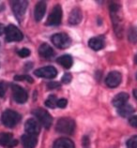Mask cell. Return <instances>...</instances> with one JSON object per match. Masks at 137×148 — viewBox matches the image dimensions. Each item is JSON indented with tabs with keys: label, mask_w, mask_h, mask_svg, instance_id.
<instances>
[{
	"label": "cell",
	"mask_w": 137,
	"mask_h": 148,
	"mask_svg": "<svg viewBox=\"0 0 137 148\" xmlns=\"http://www.w3.org/2000/svg\"><path fill=\"white\" fill-rule=\"evenodd\" d=\"M56 61H57L58 64H60L62 67L65 68V69H70L72 64H73L72 57L70 56H69V54H64V56L58 57Z\"/></svg>",
	"instance_id": "cell-22"
},
{
	"label": "cell",
	"mask_w": 137,
	"mask_h": 148,
	"mask_svg": "<svg viewBox=\"0 0 137 148\" xmlns=\"http://www.w3.org/2000/svg\"><path fill=\"white\" fill-rule=\"evenodd\" d=\"M18 145V141L15 140L10 133L0 134V145L6 148H12Z\"/></svg>",
	"instance_id": "cell-12"
},
{
	"label": "cell",
	"mask_w": 137,
	"mask_h": 148,
	"mask_svg": "<svg viewBox=\"0 0 137 148\" xmlns=\"http://www.w3.org/2000/svg\"><path fill=\"white\" fill-rule=\"evenodd\" d=\"M88 46L94 51H100L104 47V41L103 38H92L88 41Z\"/></svg>",
	"instance_id": "cell-21"
},
{
	"label": "cell",
	"mask_w": 137,
	"mask_h": 148,
	"mask_svg": "<svg viewBox=\"0 0 137 148\" xmlns=\"http://www.w3.org/2000/svg\"><path fill=\"white\" fill-rule=\"evenodd\" d=\"M35 75L45 79H54L57 75V71L54 67H44L35 71Z\"/></svg>",
	"instance_id": "cell-10"
},
{
	"label": "cell",
	"mask_w": 137,
	"mask_h": 148,
	"mask_svg": "<svg viewBox=\"0 0 137 148\" xmlns=\"http://www.w3.org/2000/svg\"><path fill=\"white\" fill-rule=\"evenodd\" d=\"M39 53L41 54V56L46 58V59H49V58H51L54 54L53 48L47 43H43L40 46V48H39Z\"/></svg>",
	"instance_id": "cell-18"
},
{
	"label": "cell",
	"mask_w": 137,
	"mask_h": 148,
	"mask_svg": "<svg viewBox=\"0 0 137 148\" xmlns=\"http://www.w3.org/2000/svg\"><path fill=\"white\" fill-rule=\"evenodd\" d=\"M60 84L59 83H56V82H51L48 84H47V87L49 89H54V88H57L59 87Z\"/></svg>",
	"instance_id": "cell-30"
},
{
	"label": "cell",
	"mask_w": 137,
	"mask_h": 148,
	"mask_svg": "<svg viewBox=\"0 0 137 148\" xmlns=\"http://www.w3.org/2000/svg\"><path fill=\"white\" fill-rule=\"evenodd\" d=\"M16 81H27L28 83H33V79L28 75H16L14 77Z\"/></svg>",
	"instance_id": "cell-25"
},
{
	"label": "cell",
	"mask_w": 137,
	"mask_h": 148,
	"mask_svg": "<svg viewBox=\"0 0 137 148\" xmlns=\"http://www.w3.org/2000/svg\"><path fill=\"white\" fill-rule=\"evenodd\" d=\"M67 104H68V100H67V99H59V100H57L56 106H57V107H59V108H61V109H63V108H66V106H67Z\"/></svg>",
	"instance_id": "cell-28"
},
{
	"label": "cell",
	"mask_w": 137,
	"mask_h": 148,
	"mask_svg": "<svg viewBox=\"0 0 137 148\" xmlns=\"http://www.w3.org/2000/svg\"><path fill=\"white\" fill-rule=\"evenodd\" d=\"M134 98L137 99V89H135V90H134Z\"/></svg>",
	"instance_id": "cell-34"
},
{
	"label": "cell",
	"mask_w": 137,
	"mask_h": 148,
	"mask_svg": "<svg viewBox=\"0 0 137 148\" xmlns=\"http://www.w3.org/2000/svg\"><path fill=\"white\" fill-rule=\"evenodd\" d=\"M134 112V108L131 104H124L117 108V114L122 117H129Z\"/></svg>",
	"instance_id": "cell-20"
},
{
	"label": "cell",
	"mask_w": 137,
	"mask_h": 148,
	"mask_svg": "<svg viewBox=\"0 0 137 148\" xmlns=\"http://www.w3.org/2000/svg\"><path fill=\"white\" fill-rule=\"evenodd\" d=\"M33 114L35 115V117H37V119L45 128L51 127L53 124V118L47 111L43 110L41 108L35 109L33 111Z\"/></svg>",
	"instance_id": "cell-4"
},
{
	"label": "cell",
	"mask_w": 137,
	"mask_h": 148,
	"mask_svg": "<svg viewBox=\"0 0 137 148\" xmlns=\"http://www.w3.org/2000/svg\"><path fill=\"white\" fill-rule=\"evenodd\" d=\"M121 80H122V75H121L120 72L116 71H111L107 75L106 79H105V84H107L108 87L116 88L120 84Z\"/></svg>",
	"instance_id": "cell-9"
},
{
	"label": "cell",
	"mask_w": 137,
	"mask_h": 148,
	"mask_svg": "<svg viewBox=\"0 0 137 148\" xmlns=\"http://www.w3.org/2000/svg\"><path fill=\"white\" fill-rule=\"evenodd\" d=\"M74 130H75V122L70 117L60 118L56 125V130L58 133L70 135L73 133Z\"/></svg>",
	"instance_id": "cell-2"
},
{
	"label": "cell",
	"mask_w": 137,
	"mask_h": 148,
	"mask_svg": "<svg viewBox=\"0 0 137 148\" xmlns=\"http://www.w3.org/2000/svg\"><path fill=\"white\" fill-rule=\"evenodd\" d=\"M25 131L26 134L29 135H33V136H37L40 133L41 127H40V124L38 123V121L34 118H30L25 122Z\"/></svg>",
	"instance_id": "cell-11"
},
{
	"label": "cell",
	"mask_w": 137,
	"mask_h": 148,
	"mask_svg": "<svg viewBox=\"0 0 137 148\" xmlns=\"http://www.w3.org/2000/svg\"><path fill=\"white\" fill-rule=\"evenodd\" d=\"M5 28H6L5 26H4L2 24H0V36H1V35H2L4 32H5Z\"/></svg>",
	"instance_id": "cell-33"
},
{
	"label": "cell",
	"mask_w": 137,
	"mask_h": 148,
	"mask_svg": "<svg viewBox=\"0 0 137 148\" xmlns=\"http://www.w3.org/2000/svg\"><path fill=\"white\" fill-rule=\"evenodd\" d=\"M30 54V51L27 48H23L18 51V56L21 57H27Z\"/></svg>",
	"instance_id": "cell-26"
},
{
	"label": "cell",
	"mask_w": 137,
	"mask_h": 148,
	"mask_svg": "<svg viewBox=\"0 0 137 148\" xmlns=\"http://www.w3.org/2000/svg\"><path fill=\"white\" fill-rule=\"evenodd\" d=\"M11 4H12L11 6H12V10H13L15 16L20 21L21 17L25 14V11L27 7V2L26 1H14V2H11Z\"/></svg>",
	"instance_id": "cell-13"
},
{
	"label": "cell",
	"mask_w": 137,
	"mask_h": 148,
	"mask_svg": "<svg viewBox=\"0 0 137 148\" xmlns=\"http://www.w3.org/2000/svg\"><path fill=\"white\" fill-rule=\"evenodd\" d=\"M5 92H6V86L4 84H0V97H3L5 95Z\"/></svg>",
	"instance_id": "cell-31"
},
{
	"label": "cell",
	"mask_w": 137,
	"mask_h": 148,
	"mask_svg": "<svg viewBox=\"0 0 137 148\" xmlns=\"http://www.w3.org/2000/svg\"><path fill=\"white\" fill-rule=\"evenodd\" d=\"M44 104H45V106L49 107V108H52V109L56 108V104H57L56 97V96H53V95L49 96V98L45 100Z\"/></svg>",
	"instance_id": "cell-23"
},
{
	"label": "cell",
	"mask_w": 137,
	"mask_h": 148,
	"mask_svg": "<svg viewBox=\"0 0 137 148\" xmlns=\"http://www.w3.org/2000/svg\"><path fill=\"white\" fill-rule=\"evenodd\" d=\"M5 34H6V40L7 41H20L23 40V33L15 25H10L5 28Z\"/></svg>",
	"instance_id": "cell-6"
},
{
	"label": "cell",
	"mask_w": 137,
	"mask_h": 148,
	"mask_svg": "<svg viewBox=\"0 0 137 148\" xmlns=\"http://www.w3.org/2000/svg\"><path fill=\"white\" fill-rule=\"evenodd\" d=\"M20 120L21 115L12 110H7L2 114V123L8 127H14Z\"/></svg>",
	"instance_id": "cell-3"
},
{
	"label": "cell",
	"mask_w": 137,
	"mask_h": 148,
	"mask_svg": "<svg viewBox=\"0 0 137 148\" xmlns=\"http://www.w3.org/2000/svg\"><path fill=\"white\" fill-rule=\"evenodd\" d=\"M129 123L131 127H137V115H134V116H131L129 119Z\"/></svg>",
	"instance_id": "cell-29"
},
{
	"label": "cell",
	"mask_w": 137,
	"mask_h": 148,
	"mask_svg": "<svg viewBox=\"0 0 137 148\" xmlns=\"http://www.w3.org/2000/svg\"><path fill=\"white\" fill-rule=\"evenodd\" d=\"M136 80H137V73H136Z\"/></svg>",
	"instance_id": "cell-36"
},
{
	"label": "cell",
	"mask_w": 137,
	"mask_h": 148,
	"mask_svg": "<svg viewBox=\"0 0 137 148\" xmlns=\"http://www.w3.org/2000/svg\"><path fill=\"white\" fill-rule=\"evenodd\" d=\"M89 145V140L87 138V136H85V137L83 138V145L85 147H87Z\"/></svg>",
	"instance_id": "cell-32"
},
{
	"label": "cell",
	"mask_w": 137,
	"mask_h": 148,
	"mask_svg": "<svg viewBox=\"0 0 137 148\" xmlns=\"http://www.w3.org/2000/svg\"><path fill=\"white\" fill-rule=\"evenodd\" d=\"M11 90H12L13 99L17 103L23 104L27 100V98H28L27 93L21 86H19L17 84H12L11 85Z\"/></svg>",
	"instance_id": "cell-8"
},
{
	"label": "cell",
	"mask_w": 137,
	"mask_h": 148,
	"mask_svg": "<svg viewBox=\"0 0 137 148\" xmlns=\"http://www.w3.org/2000/svg\"><path fill=\"white\" fill-rule=\"evenodd\" d=\"M120 9L121 8L118 4L113 3L110 6L112 22H113V25L115 26L116 33L117 34L118 37H121V34H122V17H121V13L119 14Z\"/></svg>",
	"instance_id": "cell-1"
},
{
	"label": "cell",
	"mask_w": 137,
	"mask_h": 148,
	"mask_svg": "<svg viewBox=\"0 0 137 148\" xmlns=\"http://www.w3.org/2000/svg\"><path fill=\"white\" fill-rule=\"evenodd\" d=\"M45 11H46V3L43 1L38 2L36 7H35V10H34L35 20L37 22H40L41 19L43 18Z\"/></svg>",
	"instance_id": "cell-15"
},
{
	"label": "cell",
	"mask_w": 137,
	"mask_h": 148,
	"mask_svg": "<svg viewBox=\"0 0 137 148\" xmlns=\"http://www.w3.org/2000/svg\"><path fill=\"white\" fill-rule=\"evenodd\" d=\"M62 19V9L60 5H56L53 9L52 12L50 13L48 19H47V25H58L61 23Z\"/></svg>",
	"instance_id": "cell-7"
},
{
	"label": "cell",
	"mask_w": 137,
	"mask_h": 148,
	"mask_svg": "<svg viewBox=\"0 0 137 148\" xmlns=\"http://www.w3.org/2000/svg\"><path fill=\"white\" fill-rule=\"evenodd\" d=\"M128 99H129V95L127 94V93L121 92V93H118V94L115 96V98L112 100V103L116 108H118L120 106H122V105L126 104Z\"/></svg>",
	"instance_id": "cell-16"
},
{
	"label": "cell",
	"mask_w": 137,
	"mask_h": 148,
	"mask_svg": "<svg viewBox=\"0 0 137 148\" xmlns=\"http://www.w3.org/2000/svg\"><path fill=\"white\" fill-rule=\"evenodd\" d=\"M37 136L25 134L22 136V143L23 148H35L37 145Z\"/></svg>",
	"instance_id": "cell-14"
},
{
	"label": "cell",
	"mask_w": 137,
	"mask_h": 148,
	"mask_svg": "<svg viewBox=\"0 0 137 148\" xmlns=\"http://www.w3.org/2000/svg\"><path fill=\"white\" fill-rule=\"evenodd\" d=\"M51 40H52L54 46H56L57 48H60V49L68 48L70 45V43H72L70 38L65 33L54 34V36L51 38Z\"/></svg>",
	"instance_id": "cell-5"
},
{
	"label": "cell",
	"mask_w": 137,
	"mask_h": 148,
	"mask_svg": "<svg viewBox=\"0 0 137 148\" xmlns=\"http://www.w3.org/2000/svg\"><path fill=\"white\" fill-rule=\"evenodd\" d=\"M53 148H75V146L72 140L68 138H60L54 143Z\"/></svg>",
	"instance_id": "cell-17"
},
{
	"label": "cell",
	"mask_w": 137,
	"mask_h": 148,
	"mask_svg": "<svg viewBox=\"0 0 137 148\" xmlns=\"http://www.w3.org/2000/svg\"><path fill=\"white\" fill-rule=\"evenodd\" d=\"M126 145L127 148H137V135L132 136L131 138L129 139Z\"/></svg>",
	"instance_id": "cell-24"
},
{
	"label": "cell",
	"mask_w": 137,
	"mask_h": 148,
	"mask_svg": "<svg viewBox=\"0 0 137 148\" xmlns=\"http://www.w3.org/2000/svg\"><path fill=\"white\" fill-rule=\"evenodd\" d=\"M134 62L137 64V53H136V56H134Z\"/></svg>",
	"instance_id": "cell-35"
},
{
	"label": "cell",
	"mask_w": 137,
	"mask_h": 148,
	"mask_svg": "<svg viewBox=\"0 0 137 148\" xmlns=\"http://www.w3.org/2000/svg\"><path fill=\"white\" fill-rule=\"evenodd\" d=\"M72 74H70V73H66L63 75V77H62V83H64V84H70V82H72Z\"/></svg>",
	"instance_id": "cell-27"
},
{
	"label": "cell",
	"mask_w": 137,
	"mask_h": 148,
	"mask_svg": "<svg viewBox=\"0 0 137 148\" xmlns=\"http://www.w3.org/2000/svg\"><path fill=\"white\" fill-rule=\"evenodd\" d=\"M82 18H83V15H82L81 10L78 9V8H75V9L72 10V12L70 14L69 22L72 25H78L82 21Z\"/></svg>",
	"instance_id": "cell-19"
}]
</instances>
